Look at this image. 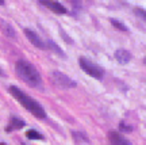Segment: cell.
Here are the masks:
<instances>
[{"label": "cell", "mask_w": 146, "mask_h": 145, "mask_svg": "<svg viewBox=\"0 0 146 145\" xmlns=\"http://www.w3.org/2000/svg\"><path fill=\"white\" fill-rule=\"evenodd\" d=\"M0 75H3V72H1V69H0Z\"/></svg>", "instance_id": "18"}, {"label": "cell", "mask_w": 146, "mask_h": 145, "mask_svg": "<svg viewBox=\"0 0 146 145\" xmlns=\"http://www.w3.org/2000/svg\"><path fill=\"white\" fill-rule=\"evenodd\" d=\"M8 91H10L11 95H12L27 111H30L34 117H36V118H39V119L46 118V111H45L41 104L38 103L36 100H34L31 96L26 95L23 91H21V90L18 87H15V86H11V87L8 88Z\"/></svg>", "instance_id": "2"}, {"label": "cell", "mask_w": 146, "mask_h": 145, "mask_svg": "<svg viewBox=\"0 0 146 145\" xmlns=\"http://www.w3.org/2000/svg\"><path fill=\"white\" fill-rule=\"evenodd\" d=\"M38 1L56 14H66V8L58 1H54V0H38Z\"/></svg>", "instance_id": "5"}, {"label": "cell", "mask_w": 146, "mask_h": 145, "mask_svg": "<svg viewBox=\"0 0 146 145\" xmlns=\"http://www.w3.org/2000/svg\"><path fill=\"white\" fill-rule=\"evenodd\" d=\"M143 62H145V64H146V57H145V60H143Z\"/></svg>", "instance_id": "19"}, {"label": "cell", "mask_w": 146, "mask_h": 145, "mask_svg": "<svg viewBox=\"0 0 146 145\" xmlns=\"http://www.w3.org/2000/svg\"><path fill=\"white\" fill-rule=\"evenodd\" d=\"M4 4V0H0V5H3Z\"/></svg>", "instance_id": "16"}, {"label": "cell", "mask_w": 146, "mask_h": 145, "mask_svg": "<svg viewBox=\"0 0 146 145\" xmlns=\"http://www.w3.org/2000/svg\"><path fill=\"white\" fill-rule=\"evenodd\" d=\"M78 64H80V68H81L85 73H88L91 78H95V79H98V80H100V79H103V76H104L103 68L99 67V65L95 64V62L89 61L88 58L81 57L78 60Z\"/></svg>", "instance_id": "3"}, {"label": "cell", "mask_w": 146, "mask_h": 145, "mask_svg": "<svg viewBox=\"0 0 146 145\" xmlns=\"http://www.w3.org/2000/svg\"><path fill=\"white\" fill-rule=\"evenodd\" d=\"M108 140H110V144L111 145H131L130 141H127L125 137L120 134L119 132H116V130H110Z\"/></svg>", "instance_id": "6"}, {"label": "cell", "mask_w": 146, "mask_h": 145, "mask_svg": "<svg viewBox=\"0 0 146 145\" xmlns=\"http://www.w3.org/2000/svg\"><path fill=\"white\" fill-rule=\"evenodd\" d=\"M110 22H111V25L115 27V29H118V30H120V31H129V29L122 23L120 21H116V19H114V18H111L110 19Z\"/></svg>", "instance_id": "11"}, {"label": "cell", "mask_w": 146, "mask_h": 145, "mask_svg": "<svg viewBox=\"0 0 146 145\" xmlns=\"http://www.w3.org/2000/svg\"><path fill=\"white\" fill-rule=\"evenodd\" d=\"M134 12H135L137 16H139L142 21L146 22V11L143 10V8H139V7H137V8H134Z\"/></svg>", "instance_id": "12"}, {"label": "cell", "mask_w": 146, "mask_h": 145, "mask_svg": "<svg viewBox=\"0 0 146 145\" xmlns=\"http://www.w3.org/2000/svg\"><path fill=\"white\" fill-rule=\"evenodd\" d=\"M47 43H49V46H50V47H53V49H54V50H56V52H57V53H60L61 56H64V52H62V50H61V49H60V47L57 46V45H56V43H54V42L49 41V42H47Z\"/></svg>", "instance_id": "15"}, {"label": "cell", "mask_w": 146, "mask_h": 145, "mask_svg": "<svg viewBox=\"0 0 146 145\" xmlns=\"http://www.w3.org/2000/svg\"><path fill=\"white\" fill-rule=\"evenodd\" d=\"M52 80L58 88H62V90H69V88L76 87V82L74 80H72L68 75H65L62 72H58V71L52 72Z\"/></svg>", "instance_id": "4"}, {"label": "cell", "mask_w": 146, "mask_h": 145, "mask_svg": "<svg viewBox=\"0 0 146 145\" xmlns=\"http://www.w3.org/2000/svg\"><path fill=\"white\" fill-rule=\"evenodd\" d=\"M119 130H120V132H125V133H130L131 130H133V128H131V126H129V125H126L125 122H120Z\"/></svg>", "instance_id": "14"}, {"label": "cell", "mask_w": 146, "mask_h": 145, "mask_svg": "<svg viewBox=\"0 0 146 145\" xmlns=\"http://www.w3.org/2000/svg\"><path fill=\"white\" fill-rule=\"evenodd\" d=\"M115 58L120 62V64H127L131 60V54L130 52H127L125 49H118L115 52Z\"/></svg>", "instance_id": "8"}, {"label": "cell", "mask_w": 146, "mask_h": 145, "mask_svg": "<svg viewBox=\"0 0 146 145\" xmlns=\"http://www.w3.org/2000/svg\"><path fill=\"white\" fill-rule=\"evenodd\" d=\"M23 126H25V122H23L22 119L16 118V117H12L11 121H10V125L5 128V132L10 133V132H12V130H19V129H22Z\"/></svg>", "instance_id": "9"}, {"label": "cell", "mask_w": 146, "mask_h": 145, "mask_svg": "<svg viewBox=\"0 0 146 145\" xmlns=\"http://www.w3.org/2000/svg\"><path fill=\"white\" fill-rule=\"evenodd\" d=\"M1 26H3V29H4V33H5V34H7V35L12 37V38L15 37V33H14V30H12V27H11L10 25L7 26L5 23H1Z\"/></svg>", "instance_id": "13"}, {"label": "cell", "mask_w": 146, "mask_h": 145, "mask_svg": "<svg viewBox=\"0 0 146 145\" xmlns=\"http://www.w3.org/2000/svg\"><path fill=\"white\" fill-rule=\"evenodd\" d=\"M25 34H26L27 39L31 42V43L35 47H38V49H45V47H46L45 45H43V42H42L41 37L38 35L36 33H34L33 30H30V29H25Z\"/></svg>", "instance_id": "7"}, {"label": "cell", "mask_w": 146, "mask_h": 145, "mask_svg": "<svg viewBox=\"0 0 146 145\" xmlns=\"http://www.w3.org/2000/svg\"><path fill=\"white\" fill-rule=\"evenodd\" d=\"M15 72L21 78L22 82H25L27 86H31L34 88L42 87V79L39 72L35 67L26 60H19L15 64Z\"/></svg>", "instance_id": "1"}, {"label": "cell", "mask_w": 146, "mask_h": 145, "mask_svg": "<svg viewBox=\"0 0 146 145\" xmlns=\"http://www.w3.org/2000/svg\"><path fill=\"white\" fill-rule=\"evenodd\" d=\"M26 137L27 138H30V140H43V136L41 133H38L36 130H29L26 133Z\"/></svg>", "instance_id": "10"}, {"label": "cell", "mask_w": 146, "mask_h": 145, "mask_svg": "<svg viewBox=\"0 0 146 145\" xmlns=\"http://www.w3.org/2000/svg\"><path fill=\"white\" fill-rule=\"evenodd\" d=\"M0 145H5V144H4V142H0Z\"/></svg>", "instance_id": "17"}]
</instances>
